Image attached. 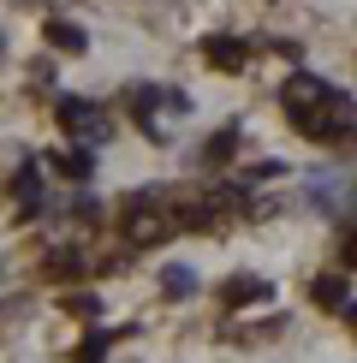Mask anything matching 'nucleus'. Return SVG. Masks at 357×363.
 Returning a JSON list of instances; mask_svg holds the SVG:
<instances>
[{"mask_svg":"<svg viewBox=\"0 0 357 363\" xmlns=\"http://www.w3.org/2000/svg\"><path fill=\"white\" fill-rule=\"evenodd\" d=\"M280 101H286L292 125L304 131V138H316V143H334V138L346 143V138H351V125H357L351 101L339 96L334 84L310 78V72H298V78H286V89H280Z\"/></svg>","mask_w":357,"mask_h":363,"instance_id":"1","label":"nucleus"},{"mask_svg":"<svg viewBox=\"0 0 357 363\" xmlns=\"http://www.w3.org/2000/svg\"><path fill=\"white\" fill-rule=\"evenodd\" d=\"M60 125H66L72 138H84V143H101V138H108V119H101V108H96V101H78V96L60 101Z\"/></svg>","mask_w":357,"mask_h":363,"instance_id":"2","label":"nucleus"},{"mask_svg":"<svg viewBox=\"0 0 357 363\" xmlns=\"http://www.w3.org/2000/svg\"><path fill=\"white\" fill-rule=\"evenodd\" d=\"M203 54H208L215 72H238V66H244V42H232V36H208Z\"/></svg>","mask_w":357,"mask_h":363,"instance_id":"3","label":"nucleus"},{"mask_svg":"<svg viewBox=\"0 0 357 363\" xmlns=\"http://www.w3.org/2000/svg\"><path fill=\"white\" fill-rule=\"evenodd\" d=\"M48 42H54L60 54H84V30L72 24V18H54V24H48Z\"/></svg>","mask_w":357,"mask_h":363,"instance_id":"4","label":"nucleus"},{"mask_svg":"<svg viewBox=\"0 0 357 363\" xmlns=\"http://www.w3.org/2000/svg\"><path fill=\"white\" fill-rule=\"evenodd\" d=\"M54 167L66 173V179H89V173H96V155H89V149H66V155H60Z\"/></svg>","mask_w":357,"mask_h":363,"instance_id":"5","label":"nucleus"},{"mask_svg":"<svg viewBox=\"0 0 357 363\" xmlns=\"http://www.w3.org/2000/svg\"><path fill=\"white\" fill-rule=\"evenodd\" d=\"M232 149H238V125H227V131H220V138H208V149H203V161H208V167H220V161H227Z\"/></svg>","mask_w":357,"mask_h":363,"instance_id":"6","label":"nucleus"},{"mask_svg":"<svg viewBox=\"0 0 357 363\" xmlns=\"http://www.w3.org/2000/svg\"><path fill=\"white\" fill-rule=\"evenodd\" d=\"M12 191H18L24 220H30V215H36V196H42V179H36V173H18V179H12Z\"/></svg>","mask_w":357,"mask_h":363,"instance_id":"7","label":"nucleus"},{"mask_svg":"<svg viewBox=\"0 0 357 363\" xmlns=\"http://www.w3.org/2000/svg\"><path fill=\"white\" fill-rule=\"evenodd\" d=\"M191 286H197V274H191V268H167V274H161V292H167V298H185Z\"/></svg>","mask_w":357,"mask_h":363,"instance_id":"8","label":"nucleus"},{"mask_svg":"<svg viewBox=\"0 0 357 363\" xmlns=\"http://www.w3.org/2000/svg\"><path fill=\"white\" fill-rule=\"evenodd\" d=\"M48 274L54 280H72V274H78V250H54L48 256Z\"/></svg>","mask_w":357,"mask_h":363,"instance_id":"9","label":"nucleus"},{"mask_svg":"<svg viewBox=\"0 0 357 363\" xmlns=\"http://www.w3.org/2000/svg\"><path fill=\"white\" fill-rule=\"evenodd\" d=\"M262 292H268L262 280H232L227 286V304H250V298H262Z\"/></svg>","mask_w":357,"mask_h":363,"instance_id":"10","label":"nucleus"},{"mask_svg":"<svg viewBox=\"0 0 357 363\" xmlns=\"http://www.w3.org/2000/svg\"><path fill=\"white\" fill-rule=\"evenodd\" d=\"M316 304H346V280H316Z\"/></svg>","mask_w":357,"mask_h":363,"instance_id":"11","label":"nucleus"},{"mask_svg":"<svg viewBox=\"0 0 357 363\" xmlns=\"http://www.w3.org/2000/svg\"><path fill=\"white\" fill-rule=\"evenodd\" d=\"M78 363H108V340H101V334L84 340V345H78Z\"/></svg>","mask_w":357,"mask_h":363,"instance_id":"12","label":"nucleus"},{"mask_svg":"<svg viewBox=\"0 0 357 363\" xmlns=\"http://www.w3.org/2000/svg\"><path fill=\"white\" fill-rule=\"evenodd\" d=\"M66 310H72V315H89V322L101 315V304H96V298H84V292H72V298H66Z\"/></svg>","mask_w":357,"mask_h":363,"instance_id":"13","label":"nucleus"},{"mask_svg":"<svg viewBox=\"0 0 357 363\" xmlns=\"http://www.w3.org/2000/svg\"><path fill=\"white\" fill-rule=\"evenodd\" d=\"M346 268H357V226H351V238H346Z\"/></svg>","mask_w":357,"mask_h":363,"instance_id":"14","label":"nucleus"},{"mask_svg":"<svg viewBox=\"0 0 357 363\" xmlns=\"http://www.w3.org/2000/svg\"><path fill=\"white\" fill-rule=\"evenodd\" d=\"M346 315H351V322H357V304H346Z\"/></svg>","mask_w":357,"mask_h":363,"instance_id":"15","label":"nucleus"}]
</instances>
